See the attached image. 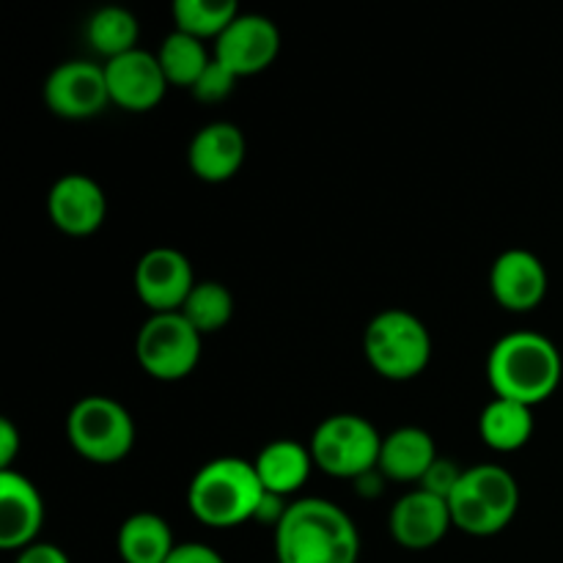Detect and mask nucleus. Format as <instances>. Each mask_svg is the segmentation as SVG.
I'll list each match as a JSON object with an SVG mask.
<instances>
[{
	"mask_svg": "<svg viewBox=\"0 0 563 563\" xmlns=\"http://www.w3.org/2000/svg\"><path fill=\"white\" fill-rule=\"evenodd\" d=\"M86 38L93 53L102 55L104 60H113L119 55L137 49L141 38V22L130 9L121 5H104L97 9L86 22Z\"/></svg>",
	"mask_w": 563,
	"mask_h": 563,
	"instance_id": "4be33fe9",
	"label": "nucleus"
},
{
	"mask_svg": "<svg viewBox=\"0 0 563 563\" xmlns=\"http://www.w3.org/2000/svg\"><path fill=\"white\" fill-rule=\"evenodd\" d=\"M49 113L66 121H86L110 104L104 66L93 60H64L47 75L42 88Z\"/></svg>",
	"mask_w": 563,
	"mask_h": 563,
	"instance_id": "1a4fd4ad",
	"label": "nucleus"
},
{
	"mask_svg": "<svg viewBox=\"0 0 563 563\" xmlns=\"http://www.w3.org/2000/svg\"><path fill=\"white\" fill-rule=\"evenodd\" d=\"M462 473L465 471H462L454 460H449V456H438V460H434V465L427 471V476L421 478V489H427V493L449 500L451 495H454L456 484H460Z\"/></svg>",
	"mask_w": 563,
	"mask_h": 563,
	"instance_id": "bb28decb",
	"label": "nucleus"
},
{
	"mask_svg": "<svg viewBox=\"0 0 563 563\" xmlns=\"http://www.w3.org/2000/svg\"><path fill=\"white\" fill-rule=\"evenodd\" d=\"M533 429H537L533 407L498 399V396H493V401L478 416V438L498 454H515V451L526 449L533 438Z\"/></svg>",
	"mask_w": 563,
	"mask_h": 563,
	"instance_id": "aec40b11",
	"label": "nucleus"
},
{
	"mask_svg": "<svg viewBox=\"0 0 563 563\" xmlns=\"http://www.w3.org/2000/svg\"><path fill=\"white\" fill-rule=\"evenodd\" d=\"M550 275L542 258L528 247H509L489 269V291L504 311L528 313L548 297Z\"/></svg>",
	"mask_w": 563,
	"mask_h": 563,
	"instance_id": "ddd939ff",
	"label": "nucleus"
},
{
	"mask_svg": "<svg viewBox=\"0 0 563 563\" xmlns=\"http://www.w3.org/2000/svg\"><path fill=\"white\" fill-rule=\"evenodd\" d=\"M104 77H108L110 104L126 110V113H146L163 102L168 91V77L159 66L157 53L148 49H132L113 60H104Z\"/></svg>",
	"mask_w": 563,
	"mask_h": 563,
	"instance_id": "f8f14e48",
	"label": "nucleus"
},
{
	"mask_svg": "<svg viewBox=\"0 0 563 563\" xmlns=\"http://www.w3.org/2000/svg\"><path fill=\"white\" fill-rule=\"evenodd\" d=\"M214 55L207 53L201 38H192L187 33L174 31L163 38L157 49V60L163 66L165 77H168L170 86L192 88L198 82V77L207 71V66L212 64Z\"/></svg>",
	"mask_w": 563,
	"mask_h": 563,
	"instance_id": "b1692460",
	"label": "nucleus"
},
{
	"mask_svg": "<svg viewBox=\"0 0 563 563\" xmlns=\"http://www.w3.org/2000/svg\"><path fill=\"white\" fill-rule=\"evenodd\" d=\"M363 355L383 379L410 383L432 363V333L407 308H385L366 324Z\"/></svg>",
	"mask_w": 563,
	"mask_h": 563,
	"instance_id": "39448f33",
	"label": "nucleus"
},
{
	"mask_svg": "<svg viewBox=\"0 0 563 563\" xmlns=\"http://www.w3.org/2000/svg\"><path fill=\"white\" fill-rule=\"evenodd\" d=\"M14 563H71V561L69 555H66V550H60L58 544L36 542L31 544V548L20 550Z\"/></svg>",
	"mask_w": 563,
	"mask_h": 563,
	"instance_id": "c85d7f7f",
	"label": "nucleus"
},
{
	"mask_svg": "<svg viewBox=\"0 0 563 563\" xmlns=\"http://www.w3.org/2000/svg\"><path fill=\"white\" fill-rule=\"evenodd\" d=\"M179 313L201 335L220 333L234 317V295L220 280H198Z\"/></svg>",
	"mask_w": 563,
	"mask_h": 563,
	"instance_id": "393cba45",
	"label": "nucleus"
},
{
	"mask_svg": "<svg viewBox=\"0 0 563 563\" xmlns=\"http://www.w3.org/2000/svg\"><path fill=\"white\" fill-rule=\"evenodd\" d=\"M201 350L203 335L179 311L152 313L135 339L137 366L159 383L190 377L201 363Z\"/></svg>",
	"mask_w": 563,
	"mask_h": 563,
	"instance_id": "6e6552de",
	"label": "nucleus"
},
{
	"mask_svg": "<svg viewBox=\"0 0 563 563\" xmlns=\"http://www.w3.org/2000/svg\"><path fill=\"white\" fill-rule=\"evenodd\" d=\"M253 467H256L264 493L289 500L291 495L306 487L308 476L317 465H313L311 449L306 443L284 438L264 445L253 460Z\"/></svg>",
	"mask_w": 563,
	"mask_h": 563,
	"instance_id": "a211bd4d",
	"label": "nucleus"
},
{
	"mask_svg": "<svg viewBox=\"0 0 563 563\" xmlns=\"http://www.w3.org/2000/svg\"><path fill=\"white\" fill-rule=\"evenodd\" d=\"M47 214L66 236H91L108 218V196L88 174H64L47 196Z\"/></svg>",
	"mask_w": 563,
	"mask_h": 563,
	"instance_id": "2eb2a0df",
	"label": "nucleus"
},
{
	"mask_svg": "<svg viewBox=\"0 0 563 563\" xmlns=\"http://www.w3.org/2000/svg\"><path fill=\"white\" fill-rule=\"evenodd\" d=\"M438 456V445H434V438L427 429L399 427L383 438L377 471L388 482L421 484V478L427 476V471L434 465Z\"/></svg>",
	"mask_w": 563,
	"mask_h": 563,
	"instance_id": "6ab92c4d",
	"label": "nucleus"
},
{
	"mask_svg": "<svg viewBox=\"0 0 563 563\" xmlns=\"http://www.w3.org/2000/svg\"><path fill=\"white\" fill-rule=\"evenodd\" d=\"M20 432L9 418H0V471H11L16 454H20Z\"/></svg>",
	"mask_w": 563,
	"mask_h": 563,
	"instance_id": "c756f323",
	"label": "nucleus"
},
{
	"mask_svg": "<svg viewBox=\"0 0 563 563\" xmlns=\"http://www.w3.org/2000/svg\"><path fill=\"white\" fill-rule=\"evenodd\" d=\"M563 357L553 339L537 330H515L495 341L487 355V383L498 399L539 407L559 390Z\"/></svg>",
	"mask_w": 563,
	"mask_h": 563,
	"instance_id": "f03ea898",
	"label": "nucleus"
},
{
	"mask_svg": "<svg viewBox=\"0 0 563 563\" xmlns=\"http://www.w3.org/2000/svg\"><path fill=\"white\" fill-rule=\"evenodd\" d=\"M168 563H225L223 555L214 548L201 542H181L176 544V550L170 553Z\"/></svg>",
	"mask_w": 563,
	"mask_h": 563,
	"instance_id": "cd10ccee",
	"label": "nucleus"
},
{
	"mask_svg": "<svg viewBox=\"0 0 563 563\" xmlns=\"http://www.w3.org/2000/svg\"><path fill=\"white\" fill-rule=\"evenodd\" d=\"M273 563H278V561H273Z\"/></svg>",
	"mask_w": 563,
	"mask_h": 563,
	"instance_id": "7c9ffc66",
	"label": "nucleus"
},
{
	"mask_svg": "<svg viewBox=\"0 0 563 563\" xmlns=\"http://www.w3.org/2000/svg\"><path fill=\"white\" fill-rule=\"evenodd\" d=\"M454 528L476 539L498 537L520 509V484L500 465L465 467L449 498Z\"/></svg>",
	"mask_w": 563,
	"mask_h": 563,
	"instance_id": "20e7f679",
	"label": "nucleus"
},
{
	"mask_svg": "<svg viewBox=\"0 0 563 563\" xmlns=\"http://www.w3.org/2000/svg\"><path fill=\"white\" fill-rule=\"evenodd\" d=\"M247 157L245 132L231 121H212L192 135L187 146V165L192 176L207 185H223L234 179Z\"/></svg>",
	"mask_w": 563,
	"mask_h": 563,
	"instance_id": "f3484780",
	"label": "nucleus"
},
{
	"mask_svg": "<svg viewBox=\"0 0 563 563\" xmlns=\"http://www.w3.org/2000/svg\"><path fill=\"white\" fill-rule=\"evenodd\" d=\"M280 53V31L269 16L240 11L234 22L214 42V58L236 77L262 75Z\"/></svg>",
	"mask_w": 563,
	"mask_h": 563,
	"instance_id": "9b49d317",
	"label": "nucleus"
},
{
	"mask_svg": "<svg viewBox=\"0 0 563 563\" xmlns=\"http://www.w3.org/2000/svg\"><path fill=\"white\" fill-rule=\"evenodd\" d=\"M44 498L36 484L16 471H0V550L20 553L38 542Z\"/></svg>",
	"mask_w": 563,
	"mask_h": 563,
	"instance_id": "dca6fc26",
	"label": "nucleus"
},
{
	"mask_svg": "<svg viewBox=\"0 0 563 563\" xmlns=\"http://www.w3.org/2000/svg\"><path fill=\"white\" fill-rule=\"evenodd\" d=\"M236 80H240V77H236L229 66L220 64L218 58H212V64L207 66V71H203V75L198 77L196 86L190 88V93L198 99V102H207V104L223 102V99H229L231 93H234Z\"/></svg>",
	"mask_w": 563,
	"mask_h": 563,
	"instance_id": "a878e982",
	"label": "nucleus"
},
{
	"mask_svg": "<svg viewBox=\"0 0 563 563\" xmlns=\"http://www.w3.org/2000/svg\"><path fill=\"white\" fill-rule=\"evenodd\" d=\"M264 487L253 462L240 456H218L198 467L187 487V509L209 528H236L256 520Z\"/></svg>",
	"mask_w": 563,
	"mask_h": 563,
	"instance_id": "7ed1b4c3",
	"label": "nucleus"
},
{
	"mask_svg": "<svg viewBox=\"0 0 563 563\" xmlns=\"http://www.w3.org/2000/svg\"><path fill=\"white\" fill-rule=\"evenodd\" d=\"M451 528H454V517H451L449 500L421 487L401 495L388 515L390 539L412 553L438 548L449 537Z\"/></svg>",
	"mask_w": 563,
	"mask_h": 563,
	"instance_id": "4468645a",
	"label": "nucleus"
},
{
	"mask_svg": "<svg viewBox=\"0 0 563 563\" xmlns=\"http://www.w3.org/2000/svg\"><path fill=\"white\" fill-rule=\"evenodd\" d=\"M196 284L190 258L168 245H157L143 253L132 275L137 300L152 313L179 311Z\"/></svg>",
	"mask_w": 563,
	"mask_h": 563,
	"instance_id": "9d476101",
	"label": "nucleus"
},
{
	"mask_svg": "<svg viewBox=\"0 0 563 563\" xmlns=\"http://www.w3.org/2000/svg\"><path fill=\"white\" fill-rule=\"evenodd\" d=\"M115 548L124 563H168L176 542L163 517L154 511H137L121 522Z\"/></svg>",
	"mask_w": 563,
	"mask_h": 563,
	"instance_id": "412c9836",
	"label": "nucleus"
},
{
	"mask_svg": "<svg viewBox=\"0 0 563 563\" xmlns=\"http://www.w3.org/2000/svg\"><path fill=\"white\" fill-rule=\"evenodd\" d=\"M308 449H311L313 465L319 471L333 478L355 482V478L377 471L383 434L368 418L357 416V412H335L313 429Z\"/></svg>",
	"mask_w": 563,
	"mask_h": 563,
	"instance_id": "0eeeda50",
	"label": "nucleus"
},
{
	"mask_svg": "<svg viewBox=\"0 0 563 563\" xmlns=\"http://www.w3.org/2000/svg\"><path fill=\"white\" fill-rule=\"evenodd\" d=\"M170 14H174V31L201 42L207 38L218 42L225 27L240 16V5L234 0H176Z\"/></svg>",
	"mask_w": 563,
	"mask_h": 563,
	"instance_id": "5701e85b",
	"label": "nucleus"
},
{
	"mask_svg": "<svg viewBox=\"0 0 563 563\" xmlns=\"http://www.w3.org/2000/svg\"><path fill=\"white\" fill-rule=\"evenodd\" d=\"M361 533L339 504L324 498L291 500L275 528L278 563H357Z\"/></svg>",
	"mask_w": 563,
	"mask_h": 563,
	"instance_id": "f257e3e1",
	"label": "nucleus"
},
{
	"mask_svg": "<svg viewBox=\"0 0 563 563\" xmlns=\"http://www.w3.org/2000/svg\"><path fill=\"white\" fill-rule=\"evenodd\" d=\"M66 440L93 465H115L135 449V418L110 396H82L66 416Z\"/></svg>",
	"mask_w": 563,
	"mask_h": 563,
	"instance_id": "423d86ee",
	"label": "nucleus"
}]
</instances>
